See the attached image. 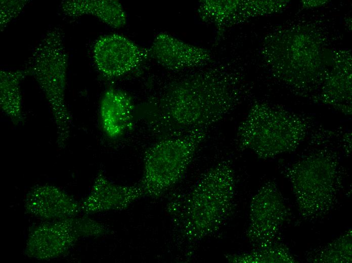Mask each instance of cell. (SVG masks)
<instances>
[{
    "mask_svg": "<svg viewBox=\"0 0 352 263\" xmlns=\"http://www.w3.org/2000/svg\"><path fill=\"white\" fill-rule=\"evenodd\" d=\"M207 130L161 138L146 149L143 174L138 184L145 197L158 198L184 177L198 148L205 141Z\"/></svg>",
    "mask_w": 352,
    "mask_h": 263,
    "instance_id": "5b68a950",
    "label": "cell"
},
{
    "mask_svg": "<svg viewBox=\"0 0 352 263\" xmlns=\"http://www.w3.org/2000/svg\"><path fill=\"white\" fill-rule=\"evenodd\" d=\"M320 253V262H342L351 260V235H346L336 240Z\"/></svg>",
    "mask_w": 352,
    "mask_h": 263,
    "instance_id": "e0dca14e",
    "label": "cell"
},
{
    "mask_svg": "<svg viewBox=\"0 0 352 263\" xmlns=\"http://www.w3.org/2000/svg\"><path fill=\"white\" fill-rule=\"evenodd\" d=\"M68 59L62 30L56 27L48 30L35 47L25 68L48 101L56 127L57 143L62 148L69 138L72 124L65 100Z\"/></svg>",
    "mask_w": 352,
    "mask_h": 263,
    "instance_id": "3957f363",
    "label": "cell"
},
{
    "mask_svg": "<svg viewBox=\"0 0 352 263\" xmlns=\"http://www.w3.org/2000/svg\"><path fill=\"white\" fill-rule=\"evenodd\" d=\"M145 197L138 184L120 185L109 180L100 170L89 194L80 201L81 214L90 215L108 211H121Z\"/></svg>",
    "mask_w": 352,
    "mask_h": 263,
    "instance_id": "30bf717a",
    "label": "cell"
},
{
    "mask_svg": "<svg viewBox=\"0 0 352 263\" xmlns=\"http://www.w3.org/2000/svg\"><path fill=\"white\" fill-rule=\"evenodd\" d=\"M24 207L27 213L43 221L62 220L81 213L80 201L62 188L48 184L31 188L25 196Z\"/></svg>",
    "mask_w": 352,
    "mask_h": 263,
    "instance_id": "8fae6325",
    "label": "cell"
},
{
    "mask_svg": "<svg viewBox=\"0 0 352 263\" xmlns=\"http://www.w3.org/2000/svg\"><path fill=\"white\" fill-rule=\"evenodd\" d=\"M239 91L228 71L205 70L167 84L154 102L153 125L163 137L206 129L235 107Z\"/></svg>",
    "mask_w": 352,
    "mask_h": 263,
    "instance_id": "6da1fadb",
    "label": "cell"
},
{
    "mask_svg": "<svg viewBox=\"0 0 352 263\" xmlns=\"http://www.w3.org/2000/svg\"><path fill=\"white\" fill-rule=\"evenodd\" d=\"M60 7L63 13L69 17L92 15L114 28L123 27L127 21L125 10L116 0L63 1Z\"/></svg>",
    "mask_w": 352,
    "mask_h": 263,
    "instance_id": "5bb4252c",
    "label": "cell"
},
{
    "mask_svg": "<svg viewBox=\"0 0 352 263\" xmlns=\"http://www.w3.org/2000/svg\"><path fill=\"white\" fill-rule=\"evenodd\" d=\"M29 2L26 0L0 1V27L2 31L19 15Z\"/></svg>",
    "mask_w": 352,
    "mask_h": 263,
    "instance_id": "ac0fdd59",
    "label": "cell"
},
{
    "mask_svg": "<svg viewBox=\"0 0 352 263\" xmlns=\"http://www.w3.org/2000/svg\"><path fill=\"white\" fill-rule=\"evenodd\" d=\"M148 49L150 58L162 67L173 71L204 66L212 60L211 54L207 50L164 32L155 36Z\"/></svg>",
    "mask_w": 352,
    "mask_h": 263,
    "instance_id": "7c38bea8",
    "label": "cell"
},
{
    "mask_svg": "<svg viewBox=\"0 0 352 263\" xmlns=\"http://www.w3.org/2000/svg\"><path fill=\"white\" fill-rule=\"evenodd\" d=\"M337 164L318 152L294 163L287 171L300 212L307 217L325 214L333 205L338 182Z\"/></svg>",
    "mask_w": 352,
    "mask_h": 263,
    "instance_id": "8992f818",
    "label": "cell"
},
{
    "mask_svg": "<svg viewBox=\"0 0 352 263\" xmlns=\"http://www.w3.org/2000/svg\"><path fill=\"white\" fill-rule=\"evenodd\" d=\"M93 55L98 70L108 79L118 78L132 72L150 58L148 49L116 33L98 38L94 45Z\"/></svg>",
    "mask_w": 352,
    "mask_h": 263,
    "instance_id": "9c48e42d",
    "label": "cell"
},
{
    "mask_svg": "<svg viewBox=\"0 0 352 263\" xmlns=\"http://www.w3.org/2000/svg\"><path fill=\"white\" fill-rule=\"evenodd\" d=\"M226 260L233 263H268L293 262L290 252L285 248L272 244L270 245L255 248V250L243 253L227 254Z\"/></svg>",
    "mask_w": 352,
    "mask_h": 263,
    "instance_id": "2e32d148",
    "label": "cell"
},
{
    "mask_svg": "<svg viewBox=\"0 0 352 263\" xmlns=\"http://www.w3.org/2000/svg\"><path fill=\"white\" fill-rule=\"evenodd\" d=\"M277 185L264 184L252 197L250 204L247 237L255 248L274 243L286 217V207Z\"/></svg>",
    "mask_w": 352,
    "mask_h": 263,
    "instance_id": "ba28073f",
    "label": "cell"
},
{
    "mask_svg": "<svg viewBox=\"0 0 352 263\" xmlns=\"http://www.w3.org/2000/svg\"><path fill=\"white\" fill-rule=\"evenodd\" d=\"M134 111V102L129 94L119 89H108L99 107L100 125L105 136L112 140L122 136L131 127Z\"/></svg>",
    "mask_w": 352,
    "mask_h": 263,
    "instance_id": "4fadbf2b",
    "label": "cell"
},
{
    "mask_svg": "<svg viewBox=\"0 0 352 263\" xmlns=\"http://www.w3.org/2000/svg\"><path fill=\"white\" fill-rule=\"evenodd\" d=\"M235 172L224 160L212 166L193 187L167 204L178 241L193 248L218 231L232 211L236 190Z\"/></svg>",
    "mask_w": 352,
    "mask_h": 263,
    "instance_id": "7a4b0ae2",
    "label": "cell"
},
{
    "mask_svg": "<svg viewBox=\"0 0 352 263\" xmlns=\"http://www.w3.org/2000/svg\"><path fill=\"white\" fill-rule=\"evenodd\" d=\"M308 124L300 118L254 105L240 123L237 133L238 147L267 159L294 151L305 138Z\"/></svg>",
    "mask_w": 352,
    "mask_h": 263,
    "instance_id": "277c9868",
    "label": "cell"
},
{
    "mask_svg": "<svg viewBox=\"0 0 352 263\" xmlns=\"http://www.w3.org/2000/svg\"><path fill=\"white\" fill-rule=\"evenodd\" d=\"M83 214L43 221L32 229L24 254L37 260H50L65 255L80 239L98 238L111 233L105 224Z\"/></svg>",
    "mask_w": 352,
    "mask_h": 263,
    "instance_id": "52a82bcc",
    "label": "cell"
},
{
    "mask_svg": "<svg viewBox=\"0 0 352 263\" xmlns=\"http://www.w3.org/2000/svg\"><path fill=\"white\" fill-rule=\"evenodd\" d=\"M29 75L23 70L0 71V107L2 111L14 124L18 125L24 120L22 111L21 83Z\"/></svg>",
    "mask_w": 352,
    "mask_h": 263,
    "instance_id": "9a60e30c",
    "label": "cell"
}]
</instances>
